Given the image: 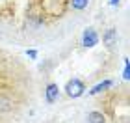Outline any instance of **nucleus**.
Returning a JSON list of instances; mask_svg holds the SVG:
<instances>
[{"mask_svg":"<svg viewBox=\"0 0 130 123\" xmlns=\"http://www.w3.org/2000/svg\"><path fill=\"white\" fill-rule=\"evenodd\" d=\"M86 93V84L84 80L80 78H71L67 84H65V95L69 99H78Z\"/></svg>","mask_w":130,"mask_h":123,"instance_id":"obj_1","label":"nucleus"},{"mask_svg":"<svg viewBox=\"0 0 130 123\" xmlns=\"http://www.w3.org/2000/svg\"><path fill=\"white\" fill-rule=\"evenodd\" d=\"M87 4H89V0H71V6H73V9H76V11L86 9Z\"/></svg>","mask_w":130,"mask_h":123,"instance_id":"obj_7","label":"nucleus"},{"mask_svg":"<svg viewBox=\"0 0 130 123\" xmlns=\"http://www.w3.org/2000/svg\"><path fill=\"white\" fill-rule=\"evenodd\" d=\"M111 86H113V80H111V78H106V80L99 82L97 86H93V88H91V90H89V95H99V93H102V91H106V90H110Z\"/></svg>","mask_w":130,"mask_h":123,"instance_id":"obj_5","label":"nucleus"},{"mask_svg":"<svg viewBox=\"0 0 130 123\" xmlns=\"http://www.w3.org/2000/svg\"><path fill=\"white\" fill-rule=\"evenodd\" d=\"M102 43L108 47V49H113L115 43H117V30L115 28H108L104 34H102Z\"/></svg>","mask_w":130,"mask_h":123,"instance_id":"obj_4","label":"nucleus"},{"mask_svg":"<svg viewBox=\"0 0 130 123\" xmlns=\"http://www.w3.org/2000/svg\"><path fill=\"white\" fill-rule=\"evenodd\" d=\"M26 54H28V58L35 60V58H37V50H35V49H28V50H26Z\"/></svg>","mask_w":130,"mask_h":123,"instance_id":"obj_9","label":"nucleus"},{"mask_svg":"<svg viewBox=\"0 0 130 123\" xmlns=\"http://www.w3.org/2000/svg\"><path fill=\"white\" fill-rule=\"evenodd\" d=\"M119 2H121V0H110V4H111V6H117Z\"/></svg>","mask_w":130,"mask_h":123,"instance_id":"obj_10","label":"nucleus"},{"mask_svg":"<svg viewBox=\"0 0 130 123\" xmlns=\"http://www.w3.org/2000/svg\"><path fill=\"white\" fill-rule=\"evenodd\" d=\"M123 78L126 82L130 80V65H128V58H125V67H123Z\"/></svg>","mask_w":130,"mask_h":123,"instance_id":"obj_8","label":"nucleus"},{"mask_svg":"<svg viewBox=\"0 0 130 123\" xmlns=\"http://www.w3.org/2000/svg\"><path fill=\"white\" fill-rule=\"evenodd\" d=\"M45 99L48 104H54L58 99H60V88H58L56 82H48L45 88Z\"/></svg>","mask_w":130,"mask_h":123,"instance_id":"obj_3","label":"nucleus"},{"mask_svg":"<svg viewBox=\"0 0 130 123\" xmlns=\"http://www.w3.org/2000/svg\"><path fill=\"white\" fill-rule=\"evenodd\" d=\"M99 41H100V37H99V32L95 28H86L84 30V34H82V45L86 49H93Z\"/></svg>","mask_w":130,"mask_h":123,"instance_id":"obj_2","label":"nucleus"},{"mask_svg":"<svg viewBox=\"0 0 130 123\" xmlns=\"http://www.w3.org/2000/svg\"><path fill=\"white\" fill-rule=\"evenodd\" d=\"M87 123H106V118H104V114L100 112V110H93V112H89V116H87Z\"/></svg>","mask_w":130,"mask_h":123,"instance_id":"obj_6","label":"nucleus"}]
</instances>
